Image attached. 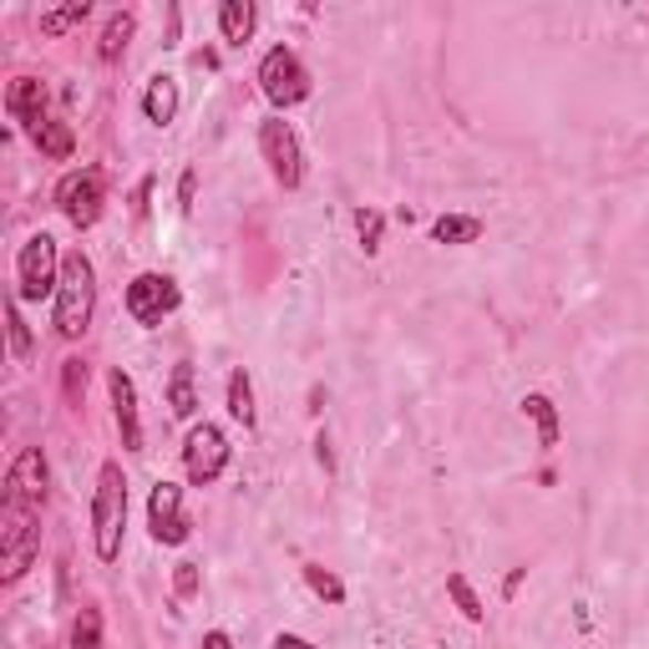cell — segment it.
Segmentation results:
<instances>
[{
	"mask_svg": "<svg viewBox=\"0 0 649 649\" xmlns=\"http://www.w3.org/2000/svg\"><path fill=\"white\" fill-rule=\"evenodd\" d=\"M96 310V275H92V259L82 249L61 259V289H56V336L61 340H76L92 324Z\"/></svg>",
	"mask_w": 649,
	"mask_h": 649,
	"instance_id": "obj_1",
	"label": "cell"
},
{
	"mask_svg": "<svg viewBox=\"0 0 649 649\" xmlns=\"http://www.w3.org/2000/svg\"><path fill=\"white\" fill-rule=\"evenodd\" d=\"M122 528H127V477H122L117 462H107L92 497V543L102 564H112L122 554Z\"/></svg>",
	"mask_w": 649,
	"mask_h": 649,
	"instance_id": "obj_2",
	"label": "cell"
},
{
	"mask_svg": "<svg viewBox=\"0 0 649 649\" xmlns=\"http://www.w3.org/2000/svg\"><path fill=\"white\" fill-rule=\"evenodd\" d=\"M61 289V254L51 234H31L16 254V300H47Z\"/></svg>",
	"mask_w": 649,
	"mask_h": 649,
	"instance_id": "obj_3",
	"label": "cell"
},
{
	"mask_svg": "<svg viewBox=\"0 0 649 649\" xmlns=\"http://www.w3.org/2000/svg\"><path fill=\"white\" fill-rule=\"evenodd\" d=\"M37 554H41V523H37V513H31L25 503H11V497H6V528H0V578H6V584H16L25 568L37 564Z\"/></svg>",
	"mask_w": 649,
	"mask_h": 649,
	"instance_id": "obj_4",
	"label": "cell"
},
{
	"mask_svg": "<svg viewBox=\"0 0 649 649\" xmlns=\"http://www.w3.org/2000/svg\"><path fill=\"white\" fill-rule=\"evenodd\" d=\"M229 457H234V446L214 421L193 426L188 442H183V472H188L193 487H214V482L224 477V467H229Z\"/></svg>",
	"mask_w": 649,
	"mask_h": 649,
	"instance_id": "obj_5",
	"label": "cell"
},
{
	"mask_svg": "<svg viewBox=\"0 0 649 649\" xmlns=\"http://www.w3.org/2000/svg\"><path fill=\"white\" fill-rule=\"evenodd\" d=\"M259 153H265L269 173H275L279 188H300L305 183V153H300V137L289 127L285 117H265L259 122Z\"/></svg>",
	"mask_w": 649,
	"mask_h": 649,
	"instance_id": "obj_6",
	"label": "cell"
},
{
	"mask_svg": "<svg viewBox=\"0 0 649 649\" xmlns=\"http://www.w3.org/2000/svg\"><path fill=\"white\" fill-rule=\"evenodd\" d=\"M259 86H265V96L275 107H295V102L310 96V72H305V61L289 47H275L259 61Z\"/></svg>",
	"mask_w": 649,
	"mask_h": 649,
	"instance_id": "obj_7",
	"label": "cell"
},
{
	"mask_svg": "<svg viewBox=\"0 0 649 649\" xmlns=\"http://www.w3.org/2000/svg\"><path fill=\"white\" fill-rule=\"evenodd\" d=\"M102 193H107V178L102 168H76L56 183V208L66 214V224L76 229H92L96 214H102Z\"/></svg>",
	"mask_w": 649,
	"mask_h": 649,
	"instance_id": "obj_8",
	"label": "cell"
},
{
	"mask_svg": "<svg viewBox=\"0 0 649 649\" xmlns=\"http://www.w3.org/2000/svg\"><path fill=\"white\" fill-rule=\"evenodd\" d=\"M178 285H173L168 275H137L133 285H127V315H133L137 324H163V315L178 310Z\"/></svg>",
	"mask_w": 649,
	"mask_h": 649,
	"instance_id": "obj_9",
	"label": "cell"
},
{
	"mask_svg": "<svg viewBox=\"0 0 649 649\" xmlns=\"http://www.w3.org/2000/svg\"><path fill=\"white\" fill-rule=\"evenodd\" d=\"M147 528H153V538L157 543H188V533H193V523H188V513H183V487L178 482H157L153 487V497H147Z\"/></svg>",
	"mask_w": 649,
	"mask_h": 649,
	"instance_id": "obj_10",
	"label": "cell"
},
{
	"mask_svg": "<svg viewBox=\"0 0 649 649\" xmlns=\"http://www.w3.org/2000/svg\"><path fill=\"white\" fill-rule=\"evenodd\" d=\"M107 391H112V416H117L122 446H127V452H143V416H137V385H133V375L117 365V371L107 375Z\"/></svg>",
	"mask_w": 649,
	"mask_h": 649,
	"instance_id": "obj_11",
	"label": "cell"
},
{
	"mask_svg": "<svg viewBox=\"0 0 649 649\" xmlns=\"http://www.w3.org/2000/svg\"><path fill=\"white\" fill-rule=\"evenodd\" d=\"M6 487H11V503H25V507H37L41 497H47V452L41 446H25L21 457L11 462V477H6Z\"/></svg>",
	"mask_w": 649,
	"mask_h": 649,
	"instance_id": "obj_12",
	"label": "cell"
},
{
	"mask_svg": "<svg viewBox=\"0 0 649 649\" xmlns=\"http://www.w3.org/2000/svg\"><path fill=\"white\" fill-rule=\"evenodd\" d=\"M41 102H47V86H41V76H16L11 92H6V112H11L16 122H41Z\"/></svg>",
	"mask_w": 649,
	"mask_h": 649,
	"instance_id": "obj_13",
	"label": "cell"
},
{
	"mask_svg": "<svg viewBox=\"0 0 649 649\" xmlns=\"http://www.w3.org/2000/svg\"><path fill=\"white\" fill-rule=\"evenodd\" d=\"M143 112H147V122L168 127V122L178 117V82H173V76H153L143 92Z\"/></svg>",
	"mask_w": 649,
	"mask_h": 649,
	"instance_id": "obj_14",
	"label": "cell"
},
{
	"mask_svg": "<svg viewBox=\"0 0 649 649\" xmlns=\"http://www.w3.org/2000/svg\"><path fill=\"white\" fill-rule=\"evenodd\" d=\"M254 21H259V16H254L249 0H224V6H218V31H224L229 47H244V41L254 37Z\"/></svg>",
	"mask_w": 649,
	"mask_h": 649,
	"instance_id": "obj_15",
	"label": "cell"
},
{
	"mask_svg": "<svg viewBox=\"0 0 649 649\" xmlns=\"http://www.w3.org/2000/svg\"><path fill=\"white\" fill-rule=\"evenodd\" d=\"M31 143L41 147L47 157H72V147H76V137H72V127L66 122H56V117H41V122H31Z\"/></svg>",
	"mask_w": 649,
	"mask_h": 649,
	"instance_id": "obj_16",
	"label": "cell"
},
{
	"mask_svg": "<svg viewBox=\"0 0 649 649\" xmlns=\"http://www.w3.org/2000/svg\"><path fill=\"white\" fill-rule=\"evenodd\" d=\"M432 239L436 244H472V239H482V218H472V214H442L432 224Z\"/></svg>",
	"mask_w": 649,
	"mask_h": 649,
	"instance_id": "obj_17",
	"label": "cell"
},
{
	"mask_svg": "<svg viewBox=\"0 0 649 649\" xmlns=\"http://www.w3.org/2000/svg\"><path fill=\"white\" fill-rule=\"evenodd\" d=\"M523 411H528L533 426H538V446H558V411H554V401L543 396V391H533V396H523Z\"/></svg>",
	"mask_w": 649,
	"mask_h": 649,
	"instance_id": "obj_18",
	"label": "cell"
},
{
	"mask_svg": "<svg viewBox=\"0 0 649 649\" xmlns=\"http://www.w3.org/2000/svg\"><path fill=\"white\" fill-rule=\"evenodd\" d=\"M133 11H117V16H112V21L107 25H102V41H96V56H102V61H117L122 56V51H127V37H133Z\"/></svg>",
	"mask_w": 649,
	"mask_h": 649,
	"instance_id": "obj_19",
	"label": "cell"
},
{
	"mask_svg": "<svg viewBox=\"0 0 649 649\" xmlns=\"http://www.w3.org/2000/svg\"><path fill=\"white\" fill-rule=\"evenodd\" d=\"M229 416L244 421V426H254V421H259V411H254V381H249V371H234L229 375Z\"/></svg>",
	"mask_w": 649,
	"mask_h": 649,
	"instance_id": "obj_20",
	"label": "cell"
},
{
	"mask_svg": "<svg viewBox=\"0 0 649 649\" xmlns=\"http://www.w3.org/2000/svg\"><path fill=\"white\" fill-rule=\"evenodd\" d=\"M86 16H92V6L86 0H72V6H61V11H47L41 16V37H66L72 25H82Z\"/></svg>",
	"mask_w": 649,
	"mask_h": 649,
	"instance_id": "obj_21",
	"label": "cell"
},
{
	"mask_svg": "<svg viewBox=\"0 0 649 649\" xmlns=\"http://www.w3.org/2000/svg\"><path fill=\"white\" fill-rule=\"evenodd\" d=\"M168 406H173V416H193V411H198V391H193V371H188V365H178V371H173Z\"/></svg>",
	"mask_w": 649,
	"mask_h": 649,
	"instance_id": "obj_22",
	"label": "cell"
},
{
	"mask_svg": "<svg viewBox=\"0 0 649 649\" xmlns=\"http://www.w3.org/2000/svg\"><path fill=\"white\" fill-rule=\"evenodd\" d=\"M305 584H310L315 594H320L324 604H346V584H340L330 568H320V564H305Z\"/></svg>",
	"mask_w": 649,
	"mask_h": 649,
	"instance_id": "obj_23",
	"label": "cell"
},
{
	"mask_svg": "<svg viewBox=\"0 0 649 649\" xmlns=\"http://www.w3.org/2000/svg\"><path fill=\"white\" fill-rule=\"evenodd\" d=\"M446 594H452V599H457V609L467 614L472 625H482V614H487V609H482V599H477V594H472L467 574H446Z\"/></svg>",
	"mask_w": 649,
	"mask_h": 649,
	"instance_id": "obj_24",
	"label": "cell"
},
{
	"mask_svg": "<svg viewBox=\"0 0 649 649\" xmlns=\"http://www.w3.org/2000/svg\"><path fill=\"white\" fill-rule=\"evenodd\" d=\"M66 649H102V614L96 609L76 614V629H72V645Z\"/></svg>",
	"mask_w": 649,
	"mask_h": 649,
	"instance_id": "obj_25",
	"label": "cell"
},
{
	"mask_svg": "<svg viewBox=\"0 0 649 649\" xmlns=\"http://www.w3.org/2000/svg\"><path fill=\"white\" fill-rule=\"evenodd\" d=\"M6 324H11V356L16 361H31V324L21 320V300L6 305Z\"/></svg>",
	"mask_w": 649,
	"mask_h": 649,
	"instance_id": "obj_26",
	"label": "cell"
},
{
	"mask_svg": "<svg viewBox=\"0 0 649 649\" xmlns=\"http://www.w3.org/2000/svg\"><path fill=\"white\" fill-rule=\"evenodd\" d=\"M381 229H385V218L375 214V208H361V214H356V234H361V249L365 254L381 249Z\"/></svg>",
	"mask_w": 649,
	"mask_h": 649,
	"instance_id": "obj_27",
	"label": "cell"
},
{
	"mask_svg": "<svg viewBox=\"0 0 649 649\" xmlns=\"http://www.w3.org/2000/svg\"><path fill=\"white\" fill-rule=\"evenodd\" d=\"M61 381H66V401H76L82 396V385H86V365L76 361V356L72 361H61Z\"/></svg>",
	"mask_w": 649,
	"mask_h": 649,
	"instance_id": "obj_28",
	"label": "cell"
},
{
	"mask_svg": "<svg viewBox=\"0 0 649 649\" xmlns=\"http://www.w3.org/2000/svg\"><path fill=\"white\" fill-rule=\"evenodd\" d=\"M173 589H178V599H193V594H198V564H178Z\"/></svg>",
	"mask_w": 649,
	"mask_h": 649,
	"instance_id": "obj_29",
	"label": "cell"
},
{
	"mask_svg": "<svg viewBox=\"0 0 649 649\" xmlns=\"http://www.w3.org/2000/svg\"><path fill=\"white\" fill-rule=\"evenodd\" d=\"M193 193H198V178H193V173H183V183H178V204H183V214L193 208Z\"/></svg>",
	"mask_w": 649,
	"mask_h": 649,
	"instance_id": "obj_30",
	"label": "cell"
},
{
	"mask_svg": "<svg viewBox=\"0 0 649 649\" xmlns=\"http://www.w3.org/2000/svg\"><path fill=\"white\" fill-rule=\"evenodd\" d=\"M204 649H234V639L224 635V629H208V635H204Z\"/></svg>",
	"mask_w": 649,
	"mask_h": 649,
	"instance_id": "obj_31",
	"label": "cell"
},
{
	"mask_svg": "<svg viewBox=\"0 0 649 649\" xmlns=\"http://www.w3.org/2000/svg\"><path fill=\"white\" fill-rule=\"evenodd\" d=\"M275 649H315V645H310V639H300V635H279Z\"/></svg>",
	"mask_w": 649,
	"mask_h": 649,
	"instance_id": "obj_32",
	"label": "cell"
},
{
	"mask_svg": "<svg viewBox=\"0 0 649 649\" xmlns=\"http://www.w3.org/2000/svg\"><path fill=\"white\" fill-rule=\"evenodd\" d=\"M315 457H320V467H330V436L320 432V442H315Z\"/></svg>",
	"mask_w": 649,
	"mask_h": 649,
	"instance_id": "obj_33",
	"label": "cell"
}]
</instances>
